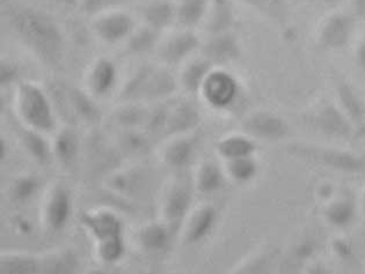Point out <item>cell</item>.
I'll return each mask as SVG.
<instances>
[{
  "label": "cell",
  "instance_id": "1",
  "mask_svg": "<svg viewBox=\"0 0 365 274\" xmlns=\"http://www.w3.org/2000/svg\"><path fill=\"white\" fill-rule=\"evenodd\" d=\"M4 20L11 33L42 64L56 68L66 55V38L55 19L38 9L3 4Z\"/></svg>",
  "mask_w": 365,
  "mask_h": 274
},
{
  "label": "cell",
  "instance_id": "2",
  "mask_svg": "<svg viewBox=\"0 0 365 274\" xmlns=\"http://www.w3.org/2000/svg\"><path fill=\"white\" fill-rule=\"evenodd\" d=\"M14 110L22 127L50 136L58 131V120L47 90L34 81L24 80L16 87Z\"/></svg>",
  "mask_w": 365,
  "mask_h": 274
},
{
  "label": "cell",
  "instance_id": "3",
  "mask_svg": "<svg viewBox=\"0 0 365 274\" xmlns=\"http://www.w3.org/2000/svg\"><path fill=\"white\" fill-rule=\"evenodd\" d=\"M179 88V80L166 66L143 64L124 83L121 98L129 103L164 101Z\"/></svg>",
  "mask_w": 365,
  "mask_h": 274
},
{
  "label": "cell",
  "instance_id": "4",
  "mask_svg": "<svg viewBox=\"0 0 365 274\" xmlns=\"http://www.w3.org/2000/svg\"><path fill=\"white\" fill-rule=\"evenodd\" d=\"M72 214L71 192L62 183L50 185L41 201V225L49 233H58L68 226Z\"/></svg>",
  "mask_w": 365,
  "mask_h": 274
},
{
  "label": "cell",
  "instance_id": "5",
  "mask_svg": "<svg viewBox=\"0 0 365 274\" xmlns=\"http://www.w3.org/2000/svg\"><path fill=\"white\" fill-rule=\"evenodd\" d=\"M190 185L182 179H170L165 185L159 198V220L170 229L181 226L187 213L192 209Z\"/></svg>",
  "mask_w": 365,
  "mask_h": 274
},
{
  "label": "cell",
  "instance_id": "6",
  "mask_svg": "<svg viewBox=\"0 0 365 274\" xmlns=\"http://www.w3.org/2000/svg\"><path fill=\"white\" fill-rule=\"evenodd\" d=\"M240 85L225 68H215L207 75L200 96L210 108L225 110L238 100Z\"/></svg>",
  "mask_w": 365,
  "mask_h": 274
},
{
  "label": "cell",
  "instance_id": "7",
  "mask_svg": "<svg viewBox=\"0 0 365 274\" xmlns=\"http://www.w3.org/2000/svg\"><path fill=\"white\" fill-rule=\"evenodd\" d=\"M94 35L107 46L127 43L137 25L135 19L122 9L103 13L94 18L92 23Z\"/></svg>",
  "mask_w": 365,
  "mask_h": 274
},
{
  "label": "cell",
  "instance_id": "8",
  "mask_svg": "<svg viewBox=\"0 0 365 274\" xmlns=\"http://www.w3.org/2000/svg\"><path fill=\"white\" fill-rule=\"evenodd\" d=\"M81 226L94 243L123 238V221L109 207H96L83 213Z\"/></svg>",
  "mask_w": 365,
  "mask_h": 274
},
{
  "label": "cell",
  "instance_id": "9",
  "mask_svg": "<svg viewBox=\"0 0 365 274\" xmlns=\"http://www.w3.org/2000/svg\"><path fill=\"white\" fill-rule=\"evenodd\" d=\"M200 48L201 40L195 31L181 29L161 42L158 49L159 60L166 68L183 66L192 59Z\"/></svg>",
  "mask_w": 365,
  "mask_h": 274
},
{
  "label": "cell",
  "instance_id": "10",
  "mask_svg": "<svg viewBox=\"0 0 365 274\" xmlns=\"http://www.w3.org/2000/svg\"><path fill=\"white\" fill-rule=\"evenodd\" d=\"M87 90L96 99H106L118 90L120 71L112 59L101 57L92 64L86 75Z\"/></svg>",
  "mask_w": 365,
  "mask_h": 274
},
{
  "label": "cell",
  "instance_id": "11",
  "mask_svg": "<svg viewBox=\"0 0 365 274\" xmlns=\"http://www.w3.org/2000/svg\"><path fill=\"white\" fill-rule=\"evenodd\" d=\"M215 219L216 213L209 205L200 204L192 207L180 226V238L183 243H197L210 233Z\"/></svg>",
  "mask_w": 365,
  "mask_h": 274
},
{
  "label": "cell",
  "instance_id": "12",
  "mask_svg": "<svg viewBox=\"0 0 365 274\" xmlns=\"http://www.w3.org/2000/svg\"><path fill=\"white\" fill-rule=\"evenodd\" d=\"M197 154V139L185 133L170 137L168 145L163 151V161L172 169L183 170L192 166Z\"/></svg>",
  "mask_w": 365,
  "mask_h": 274
},
{
  "label": "cell",
  "instance_id": "13",
  "mask_svg": "<svg viewBox=\"0 0 365 274\" xmlns=\"http://www.w3.org/2000/svg\"><path fill=\"white\" fill-rule=\"evenodd\" d=\"M354 19L342 13H336L324 22L319 33V42L324 48L342 49L349 42L354 31Z\"/></svg>",
  "mask_w": 365,
  "mask_h": 274
},
{
  "label": "cell",
  "instance_id": "14",
  "mask_svg": "<svg viewBox=\"0 0 365 274\" xmlns=\"http://www.w3.org/2000/svg\"><path fill=\"white\" fill-rule=\"evenodd\" d=\"M203 57L214 65V68H224L239 58L240 46L230 33L214 35L203 46Z\"/></svg>",
  "mask_w": 365,
  "mask_h": 274
},
{
  "label": "cell",
  "instance_id": "15",
  "mask_svg": "<svg viewBox=\"0 0 365 274\" xmlns=\"http://www.w3.org/2000/svg\"><path fill=\"white\" fill-rule=\"evenodd\" d=\"M214 68V65L207 60L205 57L190 59L182 66V71L178 79L179 86L189 95H196V94L200 95L207 75Z\"/></svg>",
  "mask_w": 365,
  "mask_h": 274
},
{
  "label": "cell",
  "instance_id": "16",
  "mask_svg": "<svg viewBox=\"0 0 365 274\" xmlns=\"http://www.w3.org/2000/svg\"><path fill=\"white\" fill-rule=\"evenodd\" d=\"M142 16L144 25L163 33L177 23V6L168 0H153L143 7Z\"/></svg>",
  "mask_w": 365,
  "mask_h": 274
},
{
  "label": "cell",
  "instance_id": "17",
  "mask_svg": "<svg viewBox=\"0 0 365 274\" xmlns=\"http://www.w3.org/2000/svg\"><path fill=\"white\" fill-rule=\"evenodd\" d=\"M235 23V9L231 0H212L205 25L210 36L226 34Z\"/></svg>",
  "mask_w": 365,
  "mask_h": 274
},
{
  "label": "cell",
  "instance_id": "18",
  "mask_svg": "<svg viewBox=\"0 0 365 274\" xmlns=\"http://www.w3.org/2000/svg\"><path fill=\"white\" fill-rule=\"evenodd\" d=\"M211 0H181L177 6V23L181 29L194 31L203 25Z\"/></svg>",
  "mask_w": 365,
  "mask_h": 274
},
{
  "label": "cell",
  "instance_id": "19",
  "mask_svg": "<svg viewBox=\"0 0 365 274\" xmlns=\"http://www.w3.org/2000/svg\"><path fill=\"white\" fill-rule=\"evenodd\" d=\"M79 149L81 142L75 130L66 127L57 131L53 142V154L59 164L64 167H70L75 164L79 155Z\"/></svg>",
  "mask_w": 365,
  "mask_h": 274
},
{
  "label": "cell",
  "instance_id": "20",
  "mask_svg": "<svg viewBox=\"0 0 365 274\" xmlns=\"http://www.w3.org/2000/svg\"><path fill=\"white\" fill-rule=\"evenodd\" d=\"M1 274H40L41 259L31 253L7 251L1 253Z\"/></svg>",
  "mask_w": 365,
  "mask_h": 274
},
{
  "label": "cell",
  "instance_id": "21",
  "mask_svg": "<svg viewBox=\"0 0 365 274\" xmlns=\"http://www.w3.org/2000/svg\"><path fill=\"white\" fill-rule=\"evenodd\" d=\"M170 228L164 222L152 221L140 227L137 234V241L143 250L155 253L164 249L170 240Z\"/></svg>",
  "mask_w": 365,
  "mask_h": 274
},
{
  "label": "cell",
  "instance_id": "22",
  "mask_svg": "<svg viewBox=\"0 0 365 274\" xmlns=\"http://www.w3.org/2000/svg\"><path fill=\"white\" fill-rule=\"evenodd\" d=\"M160 31H155L149 26H142L137 27L136 31H133L130 38L127 41V53L130 56H146L153 51H158L160 46Z\"/></svg>",
  "mask_w": 365,
  "mask_h": 274
},
{
  "label": "cell",
  "instance_id": "23",
  "mask_svg": "<svg viewBox=\"0 0 365 274\" xmlns=\"http://www.w3.org/2000/svg\"><path fill=\"white\" fill-rule=\"evenodd\" d=\"M225 172L212 161H203L197 164L194 174V188L201 194H212L223 185Z\"/></svg>",
  "mask_w": 365,
  "mask_h": 274
},
{
  "label": "cell",
  "instance_id": "24",
  "mask_svg": "<svg viewBox=\"0 0 365 274\" xmlns=\"http://www.w3.org/2000/svg\"><path fill=\"white\" fill-rule=\"evenodd\" d=\"M246 130L253 136L261 138H279L285 133V125L279 118L269 114H255L246 120Z\"/></svg>",
  "mask_w": 365,
  "mask_h": 274
},
{
  "label": "cell",
  "instance_id": "25",
  "mask_svg": "<svg viewBox=\"0 0 365 274\" xmlns=\"http://www.w3.org/2000/svg\"><path fill=\"white\" fill-rule=\"evenodd\" d=\"M254 151L255 146L252 139L242 135L224 137L217 144V153L225 162L242 157H253Z\"/></svg>",
  "mask_w": 365,
  "mask_h": 274
},
{
  "label": "cell",
  "instance_id": "26",
  "mask_svg": "<svg viewBox=\"0 0 365 274\" xmlns=\"http://www.w3.org/2000/svg\"><path fill=\"white\" fill-rule=\"evenodd\" d=\"M22 127V125H21ZM24 131L20 135L22 140V146L26 152L33 157L36 162L40 164H47L50 159L53 157V144H50L44 135L35 132L33 130L22 127Z\"/></svg>",
  "mask_w": 365,
  "mask_h": 274
},
{
  "label": "cell",
  "instance_id": "27",
  "mask_svg": "<svg viewBox=\"0 0 365 274\" xmlns=\"http://www.w3.org/2000/svg\"><path fill=\"white\" fill-rule=\"evenodd\" d=\"M125 253L124 238H113L93 244V255L100 264L113 265L120 262Z\"/></svg>",
  "mask_w": 365,
  "mask_h": 274
},
{
  "label": "cell",
  "instance_id": "28",
  "mask_svg": "<svg viewBox=\"0 0 365 274\" xmlns=\"http://www.w3.org/2000/svg\"><path fill=\"white\" fill-rule=\"evenodd\" d=\"M75 257L66 251L50 253L41 259V272L49 271L50 274H70L77 268Z\"/></svg>",
  "mask_w": 365,
  "mask_h": 274
},
{
  "label": "cell",
  "instance_id": "29",
  "mask_svg": "<svg viewBox=\"0 0 365 274\" xmlns=\"http://www.w3.org/2000/svg\"><path fill=\"white\" fill-rule=\"evenodd\" d=\"M257 164L253 157H242L225 162V175L235 182L250 181L257 174Z\"/></svg>",
  "mask_w": 365,
  "mask_h": 274
},
{
  "label": "cell",
  "instance_id": "30",
  "mask_svg": "<svg viewBox=\"0 0 365 274\" xmlns=\"http://www.w3.org/2000/svg\"><path fill=\"white\" fill-rule=\"evenodd\" d=\"M133 0H81V12L88 16H101L103 13L118 11Z\"/></svg>",
  "mask_w": 365,
  "mask_h": 274
},
{
  "label": "cell",
  "instance_id": "31",
  "mask_svg": "<svg viewBox=\"0 0 365 274\" xmlns=\"http://www.w3.org/2000/svg\"><path fill=\"white\" fill-rule=\"evenodd\" d=\"M0 72H1L0 73V80H1V86L3 87H16L24 81L21 78V68L18 65V63L12 62L9 59H4L1 62Z\"/></svg>",
  "mask_w": 365,
  "mask_h": 274
},
{
  "label": "cell",
  "instance_id": "32",
  "mask_svg": "<svg viewBox=\"0 0 365 274\" xmlns=\"http://www.w3.org/2000/svg\"><path fill=\"white\" fill-rule=\"evenodd\" d=\"M38 179L34 176L31 175V174L29 175L20 176L19 179L13 183V196L18 201H22V199L31 197V194H34L35 190L38 188Z\"/></svg>",
  "mask_w": 365,
  "mask_h": 274
},
{
  "label": "cell",
  "instance_id": "33",
  "mask_svg": "<svg viewBox=\"0 0 365 274\" xmlns=\"http://www.w3.org/2000/svg\"><path fill=\"white\" fill-rule=\"evenodd\" d=\"M356 63L359 65V68H361V71L365 73V40L363 41L362 43L359 44V48H357Z\"/></svg>",
  "mask_w": 365,
  "mask_h": 274
},
{
  "label": "cell",
  "instance_id": "34",
  "mask_svg": "<svg viewBox=\"0 0 365 274\" xmlns=\"http://www.w3.org/2000/svg\"><path fill=\"white\" fill-rule=\"evenodd\" d=\"M353 3L357 16H365V0H353Z\"/></svg>",
  "mask_w": 365,
  "mask_h": 274
},
{
  "label": "cell",
  "instance_id": "35",
  "mask_svg": "<svg viewBox=\"0 0 365 274\" xmlns=\"http://www.w3.org/2000/svg\"><path fill=\"white\" fill-rule=\"evenodd\" d=\"M88 274H103V272H100V271H96V270H94V271H91L90 273Z\"/></svg>",
  "mask_w": 365,
  "mask_h": 274
}]
</instances>
